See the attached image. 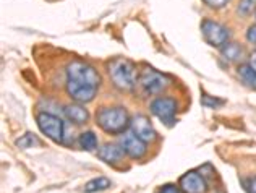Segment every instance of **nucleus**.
Here are the masks:
<instances>
[{
    "label": "nucleus",
    "instance_id": "20e7f679",
    "mask_svg": "<svg viewBox=\"0 0 256 193\" xmlns=\"http://www.w3.org/2000/svg\"><path fill=\"white\" fill-rule=\"evenodd\" d=\"M38 127L46 136H49L52 142L64 143V120L57 116L49 114V112H39L38 117Z\"/></svg>",
    "mask_w": 256,
    "mask_h": 193
},
{
    "label": "nucleus",
    "instance_id": "423d86ee",
    "mask_svg": "<svg viewBox=\"0 0 256 193\" xmlns=\"http://www.w3.org/2000/svg\"><path fill=\"white\" fill-rule=\"evenodd\" d=\"M151 112L166 125H174L177 114V101L174 98H156L151 102Z\"/></svg>",
    "mask_w": 256,
    "mask_h": 193
},
{
    "label": "nucleus",
    "instance_id": "4be33fe9",
    "mask_svg": "<svg viewBox=\"0 0 256 193\" xmlns=\"http://www.w3.org/2000/svg\"><path fill=\"white\" fill-rule=\"evenodd\" d=\"M206 5H210L211 8H222L228 4V0H203Z\"/></svg>",
    "mask_w": 256,
    "mask_h": 193
},
{
    "label": "nucleus",
    "instance_id": "9b49d317",
    "mask_svg": "<svg viewBox=\"0 0 256 193\" xmlns=\"http://www.w3.org/2000/svg\"><path fill=\"white\" fill-rule=\"evenodd\" d=\"M178 187L184 193H206L208 185H206V180L198 172L192 170L180 177Z\"/></svg>",
    "mask_w": 256,
    "mask_h": 193
},
{
    "label": "nucleus",
    "instance_id": "ddd939ff",
    "mask_svg": "<svg viewBox=\"0 0 256 193\" xmlns=\"http://www.w3.org/2000/svg\"><path fill=\"white\" fill-rule=\"evenodd\" d=\"M64 114L65 117L68 118L70 122H73L75 125H83L88 122V118H90V114H88V110L83 108V106L80 104H68L64 108Z\"/></svg>",
    "mask_w": 256,
    "mask_h": 193
},
{
    "label": "nucleus",
    "instance_id": "f3484780",
    "mask_svg": "<svg viewBox=\"0 0 256 193\" xmlns=\"http://www.w3.org/2000/svg\"><path fill=\"white\" fill-rule=\"evenodd\" d=\"M78 142H80V146H82V148L86 150V151H92V150L98 148V138H96V135H94L92 132L82 133Z\"/></svg>",
    "mask_w": 256,
    "mask_h": 193
},
{
    "label": "nucleus",
    "instance_id": "4468645a",
    "mask_svg": "<svg viewBox=\"0 0 256 193\" xmlns=\"http://www.w3.org/2000/svg\"><path fill=\"white\" fill-rule=\"evenodd\" d=\"M222 56H224L228 62H237L244 56V49L240 48L238 44H224L222 46Z\"/></svg>",
    "mask_w": 256,
    "mask_h": 193
},
{
    "label": "nucleus",
    "instance_id": "f03ea898",
    "mask_svg": "<svg viewBox=\"0 0 256 193\" xmlns=\"http://www.w3.org/2000/svg\"><path fill=\"white\" fill-rule=\"evenodd\" d=\"M96 118L99 127L106 133H110V135L124 133L128 125H130L128 114L124 108H104L98 112Z\"/></svg>",
    "mask_w": 256,
    "mask_h": 193
},
{
    "label": "nucleus",
    "instance_id": "0eeeda50",
    "mask_svg": "<svg viewBox=\"0 0 256 193\" xmlns=\"http://www.w3.org/2000/svg\"><path fill=\"white\" fill-rule=\"evenodd\" d=\"M201 31H203L206 42L214 46V48H220V46L227 44L228 30L226 26H222L220 23H216L212 20H204V22L201 23Z\"/></svg>",
    "mask_w": 256,
    "mask_h": 193
},
{
    "label": "nucleus",
    "instance_id": "2eb2a0df",
    "mask_svg": "<svg viewBox=\"0 0 256 193\" xmlns=\"http://www.w3.org/2000/svg\"><path fill=\"white\" fill-rule=\"evenodd\" d=\"M238 76L248 88L256 90V72L252 68L250 65H242L238 68Z\"/></svg>",
    "mask_w": 256,
    "mask_h": 193
},
{
    "label": "nucleus",
    "instance_id": "5701e85b",
    "mask_svg": "<svg viewBox=\"0 0 256 193\" xmlns=\"http://www.w3.org/2000/svg\"><path fill=\"white\" fill-rule=\"evenodd\" d=\"M246 38H248V41H250L254 48H256V24H253L250 30H248L246 32Z\"/></svg>",
    "mask_w": 256,
    "mask_h": 193
},
{
    "label": "nucleus",
    "instance_id": "393cba45",
    "mask_svg": "<svg viewBox=\"0 0 256 193\" xmlns=\"http://www.w3.org/2000/svg\"><path fill=\"white\" fill-rule=\"evenodd\" d=\"M250 66L256 72V52H253L252 57H250Z\"/></svg>",
    "mask_w": 256,
    "mask_h": 193
},
{
    "label": "nucleus",
    "instance_id": "9d476101",
    "mask_svg": "<svg viewBox=\"0 0 256 193\" xmlns=\"http://www.w3.org/2000/svg\"><path fill=\"white\" fill-rule=\"evenodd\" d=\"M130 127H132V132L134 133V135L140 136L144 143L154 142L156 136H158L156 130H154L152 124H151V120L146 116H143V114L134 116L130 120Z\"/></svg>",
    "mask_w": 256,
    "mask_h": 193
},
{
    "label": "nucleus",
    "instance_id": "6e6552de",
    "mask_svg": "<svg viewBox=\"0 0 256 193\" xmlns=\"http://www.w3.org/2000/svg\"><path fill=\"white\" fill-rule=\"evenodd\" d=\"M120 146H122L125 154L133 159H140L146 154V143L140 136L134 135L132 130L124 132V135L120 136Z\"/></svg>",
    "mask_w": 256,
    "mask_h": 193
},
{
    "label": "nucleus",
    "instance_id": "f8f14e48",
    "mask_svg": "<svg viewBox=\"0 0 256 193\" xmlns=\"http://www.w3.org/2000/svg\"><path fill=\"white\" fill-rule=\"evenodd\" d=\"M124 154H125V152L122 150V146H118L116 143H106L104 146H100L99 152H98L99 159H102V161L107 162V164L118 162L120 159L124 158Z\"/></svg>",
    "mask_w": 256,
    "mask_h": 193
},
{
    "label": "nucleus",
    "instance_id": "aec40b11",
    "mask_svg": "<svg viewBox=\"0 0 256 193\" xmlns=\"http://www.w3.org/2000/svg\"><path fill=\"white\" fill-rule=\"evenodd\" d=\"M201 102H203V106H206V108H220V106H224V101L222 99H218V98H212V96H208V94H203V98H201Z\"/></svg>",
    "mask_w": 256,
    "mask_h": 193
},
{
    "label": "nucleus",
    "instance_id": "a211bd4d",
    "mask_svg": "<svg viewBox=\"0 0 256 193\" xmlns=\"http://www.w3.org/2000/svg\"><path fill=\"white\" fill-rule=\"evenodd\" d=\"M41 144V142L38 140L36 135H32V133H26V135H23L22 138L16 140V146L22 150H28V148H32V146H39Z\"/></svg>",
    "mask_w": 256,
    "mask_h": 193
},
{
    "label": "nucleus",
    "instance_id": "6ab92c4d",
    "mask_svg": "<svg viewBox=\"0 0 256 193\" xmlns=\"http://www.w3.org/2000/svg\"><path fill=\"white\" fill-rule=\"evenodd\" d=\"M256 10V0H242L238 4V15H252V13Z\"/></svg>",
    "mask_w": 256,
    "mask_h": 193
},
{
    "label": "nucleus",
    "instance_id": "7ed1b4c3",
    "mask_svg": "<svg viewBox=\"0 0 256 193\" xmlns=\"http://www.w3.org/2000/svg\"><path fill=\"white\" fill-rule=\"evenodd\" d=\"M66 80L91 84V86H96V88H99V84H100L99 72L94 68L92 65L82 62V60H73L68 64V66H66Z\"/></svg>",
    "mask_w": 256,
    "mask_h": 193
},
{
    "label": "nucleus",
    "instance_id": "412c9836",
    "mask_svg": "<svg viewBox=\"0 0 256 193\" xmlns=\"http://www.w3.org/2000/svg\"><path fill=\"white\" fill-rule=\"evenodd\" d=\"M156 193H184L180 190V187H177V185L174 184H167V185H162Z\"/></svg>",
    "mask_w": 256,
    "mask_h": 193
},
{
    "label": "nucleus",
    "instance_id": "b1692460",
    "mask_svg": "<svg viewBox=\"0 0 256 193\" xmlns=\"http://www.w3.org/2000/svg\"><path fill=\"white\" fill-rule=\"evenodd\" d=\"M246 192L248 193H256V177H252L250 180H246Z\"/></svg>",
    "mask_w": 256,
    "mask_h": 193
},
{
    "label": "nucleus",
    "instance_id": "f257e3e1",
    "mask_svg": "<svg viewBox=\"0 0 256 193\" xmlns=\"http://www.w3.org/2000/svg\"><path fill=\"white\" fill-rule=\"evenodd\" d=\"M109 76L116 88L122 91H133L138 83L136 66L128 58H116L109 64Z\"/></svg>",
    "mask_w": 256,
    "mask_h": 193
},
{
    "label": "nucleus",
    "instance_id": "dca6fc26",
    "mask_svg": "<svg viewBox=\"0 0 256 193\" xmlns=\"http://www.w3.org/2000/svg\"><path fill=\"white\" fill-rule=\"evenodd\" d=\"M110 187V180L107 177H98V178H92L86 185H84V192L88 193H94V192H100V190H106Z\"/></svg>",
    "mask_w": 256,
    "mask_h": 193
},
{
    "label": "nucleus",
    "instance_id": "39448f33",
    "mask_svg": "<svg viewBox=\"0 0 256 193\" xmlns=\"http://www.w3.org/2000/svg\"><path fill=\"white\" fill-rule=\"evenodd\" d=\"M138 84L141 86V90H143L146 94H159V92H162L167 88L169 80H167V76H164L162 73L148 68L141 72V75L138 78Z\"/></svg>",
    "mask_w": 256,
    "mask_h": 193
},
{
    "label": "nucleus",
    "instance_id": "1a4fd4ad",
    "mask_svg": "<svg viewBox=\"0 0 256 193\" xmlns=\"http://www.w3.org/2000/svg\"><path fill=\"white\" fill-rule=\"evenodd\" d=\"M98 90L99 88H96V86L66 80V92H68V96L76 102H90V101H92V99L96 98V94H98Z\"/></svg>",
    "mask_w": 256,
    "mask_h": 193
}]
</instances>
